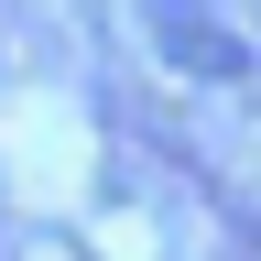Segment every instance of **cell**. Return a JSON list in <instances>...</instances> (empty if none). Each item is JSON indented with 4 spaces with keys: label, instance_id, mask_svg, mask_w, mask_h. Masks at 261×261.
Segmentation results:
<instances>
[{
    "label": "cell",
    "instance_id": "6da1fadb",
    "mask_svg": "<svg viewBox=\"0 0 261 261\" xmlns=\"http://www.w3.org/2000/svg\"><path fill=\"white\" fill-rule=\"evenodd\" d=\"M152 44H163V65H185V76H218V87L250 65V44H228L207 0H152Z\"/></svg>",
    "mask_w": 261,
    "mask_h": 261
}]
</instances>
